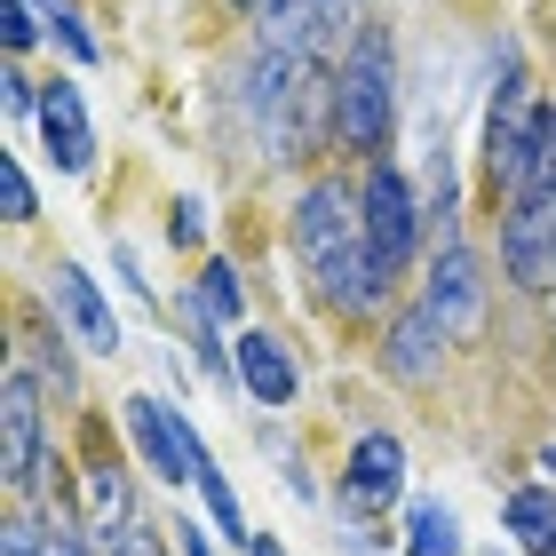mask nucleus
Wrapping results in <instances>:
<instances>
[{"mask_svg":"<svg viewBox=\"0 0 556 556\" xmlns=\"http://www.w3.org/2000/svg\"><path fill=\"white\" fill-rule=\"evenodd\" d=\"M0 207H9V223H33L40 199H33V175H24L16 160H0Z\"/></svg>","mask_w":556,"mask_h":556,"instance_id":"obj_19","label":"nucleus"},{"mask_svg":"<svg viewBox=\"0 0 556 556\" xmlns=\"http://www.w3.org/2000/svg\"><path fill=\"white\" fill-rule=\"evenodd\" d=\"M358 239H366V223H358V199H350L342 184H311L294 199V247L311 263L342 255V247H358Z\"/></svg>","mask_w":556,"mask_h":556,"instance_id":"obj_9","label":"nucleus"},{"mask_svg":"<svg viewBox=\"0 0 556 556\" xmlns=\"http://www.w3.org/2000/svg\"><path fill=\"white\" fill-rule=\"evenodd\" d=\"M311 278H318V302H326V311H342V318H374V311H382V294H390V270L366 255V239L342 247V255H326V263H311Z\"/></svg>","mask_w":556,"mask_h":556,"instance_id":"obj_10","label":"nucleus"},{"mask_svg":"<svg viewBox=\"0 0 556 556\" xmlns=\"http://www.w3.org/2000/svg\"><path fill=\"white\" fill-rule=\"evenodd\" d=\"M239 382H247L255 406H294V358L270 334H255V326L239 334Z\"/></svg>","mask_w":556,"mask_h":556,"instance_id":"obj_14","label":"nucleus"},{"mask_svg":"<svg viewBox=\"0 0 556 556\" xmlns=\"http://www.w3.org/2000/svg\"><path fill=\"white\" fill-rule=\"evenodd\" d=\"M167 231H175V247H199V207H175Z\"/></svg>","mask_w":556,"mask_h":556,"instance_id":"obj_26","label":"nucleus"},{"mask_svg":"<svg viewBox=\"0 0 556 556\" xmlns=\"http://www.w3.org/2000/svg\"><path fill=\"white\" fill-rule=\"evenodd\" d=\"M112 556H167L151 525H112Z\"/></svg>","mask_w":556,"mask_h":556,"instance_id":"obj_23","label":"nucleus"},{"mask_svg":"<svg viewBox=\"0 0 556 556\" xmlns=\"http://www.w3.org/2000/svg\"><path fill=\"white\" fill-rule=\"evenodd\" d=\"M445 342H453V334H445V326L414 302V311H397V318H390V334H382V366L397 374V382H429V374H438V350H445Z\"/></svg>","mask_w":556,"mask_h":556,"instance_id":"obj_13","label":"nucleus"},{"mask_svg":"<svg viewBox=\"0 0 556 556\" xmlns=\"http://www.w3.org/2000/svg\"><path fill=\"white\" fill-rule=\"evenodd\" d=\"M247 548H255V556H278V541H263V533H255V541H247Z\"/></svg>","mask_w":556,"mask_h":556,"instance_id":"obj_28","label":"nucleus"},{"mask_svg":"<svg viewBox=\"0 0 556 556\" xmlns=\"http://www.w3.org/2000/svg\"><path fill=\"white\" fill-rule=\"evenodd\" d=\"M0 477L16 493H33L40 477V382L24 366H9V382H0Z\"/></svg>","mask_w":556,"mask_h":556,"instance_id":"obj_8","label":"nucleus"},{"mask_svg":"<svg viewBox=\"0 0 556 556\" xmlns=\"http://www.w3.org/2000/svg\"><path fill=\"white\" fill-rule=\"evenodd\" d=\"M199 302H207L215 318H239V287H231V263H207V270H199Z\"/></svg>","mask_w":556,"mask_h":556,"instance_id":"obj_20","label":"nucleus"},{"mask_svg":"<svg viewBox=\"0 0 556 556\" xmlns=\"http://www.w3.org/2000/svg\"><path fill=\"white\" fill-rule=\"evenodd\" d=\"M501 270H509L517 287H548V270H556V191H509Z\"/></svg>","mask_w":556,"mask_h":556,"instance_id":"obj_6","label":"nucleus"},{"mask_svg":"<svg viewBox=\"0 0 556 556\" xmlns=\"http://www.w3.org/2000/svg\"><path fill=\"white\" fill-rule=\"evenodd\" d=\"M247 119L278 167L311 160L318 128L334 119V72L326 56H302V48H263L255 72H247Z\"/></svg>","mask_w":556,"mask_h":556,"instance_id":"obj_1","label":"nucleus"},{"mask_svg":"<svg viewBox=\"0 0 556 556\" xmlns=\"http://www.w3.org/2000/svg\"><path fill=\"white\" fill-rule=\"evenodd\" d=\"M33 0H0V40H9V56H24V48H33Z\"/></svg>","mask_w":556,"mask_h":556,"instance_id":"obj_21","label":"nucleus"},{"mask_svg":"<svg viewBox=\"0 0 556 556\" xmlns=\"http://www.w3.org/2000/svg\"><path fill=\"white\" fill-rule=\"evenodd\" d=\"M128 429H136V445H143V462L167 477V485H199L215 462H207V445H199V429L160 406V397H128Z\"/></svg>","mask_w":556,"mask_h":556,"instance_id":"obj_5","label":"nucleus"},{"mask_svg":"<svg viewBox=\"0 0 556 556\" xmlns=\"http://www.w3.org/2000/svg\"><path fill=\"white\" fill-rule=\"evenodd\" d=\"M533 136H541V96H533V80H525V64H517V48H509V80H501L493 119H485V167H493L501 191H517L525 160H533Z\"/></svg>","mask_w":556,"mask_h":556,"instance_id":"obj_3","label":"nucleus"},{"mask_svg":"<svg viewBox=\"0 0 556 556\" xmlns=\"http://www.w3.org/2000/svg\"><path fill=\"white\" fill-rule=\"evenodd\" d=\"M199 493H207V509H215V525H223V533H231V541H247V509H239V493L223 485V469H207V477H199Z\"/></svg>","mask_w":556,"mask_h":556,"instance_id":"obj_18","label":"nucleus"},{"mask_svg":"<svg viewBox=\"0 0 556 556\" xmlns=\"http://www.w3.org/2000/svg\"><path fill=\"white\" fill-rule=\"evenodd\" d=\"M0 104H9V112L24 119V112H40V88H33V80H24V72L9 64V80H0Z\"/></svg>","mask_w":556,"mask_h":556,"instance_id":"obj_24","label":"nucleus"},{"mask_svg":"<svg viewBox=\"0 0 556 556\" xmlns=\"http://www.w3.org/2000/svg\"><path fill=\"white\" fill-rule=\"evenodd\" d=\"M397 72H390V33L382 24H366L358 40L342 48V64H334V136L350 151H382L390 143V112H397Z\"/></svg>","mask_w":556,"mask_h":556,"instance_id":"obj_2","label":"nucleus"},{"mask_svg":"<svg viewBox=\"0 0 556 556\" xmlns=\"http://www.w3.org/2000/svg\"><path fill=\"white\" fill-rule=\"evenodd\" d=\"M40 556H96L88 533H80V517H56V525H48V533H40Z\"/></svg>","mask_w":556,"mask_h":556,"instance_id":"obj_22","label":"nucleus"},{"mask_svg":"<svg viewBox=\"0 0 556 556\" xmlns=\"http://www.w3.org/2000/svg\"><path fill=\"white\" fill-rule=\"evenodd\" d=\"M184 556H207V541H199V533H191V525H184Z\"/></svg>","mask_w":556,"mask_h":556,"instance_id":"obj_27","label":"nucleus"},{"mask_svg":"<svg viewBox=\"0 0 556 556\" xmlns=\"http://www.w3.org/2000/svg\"><path fill=\"white\" fill-rule=\"evenodd\" d=\"M501 525L517 533L525 556H556V493L548 485H517L509 501H501Z\"/></svg>","mask_w":556,"mask_h":556,"instance_id":"obj_16","label":"nucleus"},{"mask_svg":"<svg viewBox=\"0 0 556 556\" xmlns=\"http://www.w3.org/2000/svg\"><path fill=\"white\" fill-rule=\"evenodd\" d=\"M406 556H462V525L445 501H414L406 509Z\"/></svg>","mask_w":556,"mask_h":556,"instance_id":"obj_17","label":"nucleus"},{"mask_svg":"<svg viewBox=\"0 0 556 556\" xmlns=\"http://www.w3.org/2000/svg\"><path fill=\"white\" fill-rule=\"evenodd\" d=\"M541 469H556V453H541Z\"/></svg>","mask_w":556,"mask_h":556,"instance_id":"obj_29","label":"nucleus"},{"mask_svg":"<svg viewBox=\"0 0 556 556\" xmlns=\"http://www.w3.org/2000/svg\"><path fill=\"white\" fill-rule=\"evenodd\" d=\"M40 136H48V160H56L64 175H80L96 160V128H88V104L72 80H48L40 88Z\"/></svg>","mask_w":556,"mask_h":556,"instance_id":"obj_12","label":"nucleus"},{"mask_svg":"<svg viewBox=\"0 0 556 556\" xmlns=\"http://www.w3.org/2000/svg\"><path fill=\"white\" fill-rule=\"evenodd\" d=\"M397 485H406L397 438H358V453H350V501H358V509H382V501H397Z\"/></svg>","mask_w":556,"mask_h":556,"instance_id":"obj_15","label":"nucleus"},{"mask_svg":"<svg viewBox=\"0 0 556 556\" xmlns=\"http://www.w3.org/2000/svg\"><path fill=\"white\" fill-rule=\"evenodd\" d=\"M421 311L438 318L453 342L477 334V318H485V270H477L469 247H445V255L429 263V278H421Z\"/></svg>","mask_w":556,"mask_h":556,"instance_id":"obj_7","label":"nucleus"},{"mask_svg":"<svg viewBox=\"0 0 556 556\" xmlns=\"http://www.w3.org/2000/svg\"><path fill=\"white\" fill-rule=\"evenodd\" d=\"M358 223H366V255L382 263L390 278L414 263V239H421V215H414V191L397 167H374V184L358 199Z\"/></svg>","mask_w":556,"mask_h":556,"instance_id":"obj_4","label":"nucleus"},{"mask_svg":"<svg viewBox=\"0 0 556 556\" xmlns=\"http://www.w3.org/2000/svg\"><path fill=\"white\" fill-rule=\"evenodd\" d=\"M0 556H40V525H33V517H9V533H0Z\"/></svg>","mask_w":556,"mask_h":556,"instance_id":"obj_25","label":"nucleus"},{"mask_svg":"<svg viewBox=\"0 0 556 556\" xmlns=\"http://www.w3.org/2000/svg\"><path fill=\"white\" fill-rule=\"evenodd\" d=\"M48 294H56V318L72 326V342H80V350H119V318H112V302L96 294V278L80 263H56Z\"/></svg>","mask_w":556,"mask_h":556,"instance_id":"obj_11","label":"nucleus"}]
</instances>
